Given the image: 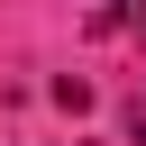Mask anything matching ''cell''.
<instances>
[{
	"label": "cell",
	"mask_w": 146,
	"mask_h": 146,
	"mask_svg": "<svg viewBox=\"0 0 146 146\" xmlns=\"http://www.w3.org/2000/svg\"><path fill=\"white\" fill-rule=\"evenodd\" d=\"M119 18H137V0H100V27H119Z\"/></svg>",
	"instance_id": "1"
},
{
	"label": "cell",
	"mask_w": 146,
	"mask_h": 146,
	"mask_svg": "<svg viewBox=\"0 0 146 146\" xmlns=\"http://www.w3.org/2000/svg\"><path fill=\"white\" fill-rule=\"evenodd\" d=\"M128 137H137V146H146V91H137V100H128Z\"/></svg>",
	"instance_id": "2"
},
{
	"label": "cell",
	"mask_w": 146,
	"mask_h": 146,
	"mask_svg": "<svg viewBox=\"0 0 146 146\" xmlns=\"http://www.w3.org/2000/svg\"><path fill=\"white\" fill-rule=\"evenodd\" d=\"M137 36H146V0H137Z\"/></svg>",
	"instance_id": "3"
}]
</instances>
